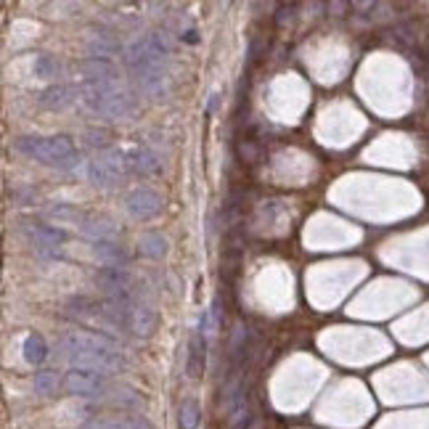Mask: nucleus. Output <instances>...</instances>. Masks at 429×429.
I'll use <instances>...</instances> for the list:
<instances>
[{
	"instance_id": "1",
	"label": "nucleus",
	"mask_w": 429,
	"mask_h": 429,
	"mask_svg": "<svg viewBox=\"0 0 429 429\" xmlns=\"http://www.w3.org/2000/svg\"><path fill=\"white\" fill-rule=\"evenodd\" d=\"M125 64L132 83L146 95H162L167 88L170 67V40L162 32H146L135 37L125 50Z\"/></svg>"
},
{
	"instance_id": "2",
	"label": "nucleus",
	"mask_w": 429,
	"mask_h": 429,
	"mask_svg": "<svg viewBox=\"0 0 429 429\" xmlns=\"http://www.w3.org/2000/svg\"><path fill=\"white\" fill-rule=\"evenodd\" d=\"M59 350L72 363V369H90L107 376L125 371V355L117 342L107 334L72 329L61 334Z\"/></svg>"
},
{
	"instance_id": "3",
	"label": "nucleus",
	"mask_w": 429,
	"mask_h": 429,
	"mask_svg": "<svg viewBox=\"0 0 429 429\" xmlns=\"http://www.w3.org/2000/svg\"><path fill=\"white\" fill-rule=\"evenodd\" d=\"M77 95L93 114L104 119H128L135 114V98L122 88L119 80H80Z\"/></svg>"
},
{
	"instance_id": "4",
	"label": "nucleus",
	"mask_w": 429,
	"mask_h": 429,
	"mask_svg": "<svg viewBox=\"0 0 429 429\" xmlns=\"http://www.w3.org/2000/svg\"><path fill=\"white\" fill-rule=\"evenodd\" d=\"M13 149L19 154L35 159L40 165L53 167V170H61V172H69L80 165V156H77V149L72 138L67 135H50V138H43V135H24L13 143Z\"/></svg>"
},
{
	"instance_id": "5",
	"label": "nucleus",
	"mask_w": 429,
	"mask_h": 429,
	"mask_svg": "<svg viewBox=\"0 0 429 429\" xmlns=\"http://www.w3.org/2000/svg\"><path fill=\"white\" fill-rule=\"evenodd\" d=\"M128 172H130L128 154L119 149H107L95 156L93 162H88V180L95 189H114Z\"/></svg>"
},
{
	"instance_id": "6",
	"label": "nucleus",
	"mask_w": 429,
	"mask_h": 429,
	"mask_svg": "<svg viewBox=\"0 0 429 429\" xmlns=\"http://www.w3.org/2000/svg\"><path fill=\"white\" fill-rule=\"evenodd\" d=\"M111 387L107 374H98V371L90 369H69L64 374V390L74 397H93V400H101L107 390Z\"/></svg>"
},
{
	"instance_id": "7",
	"label": "nucleus",
	"mask_w": 429,
	"mask_h": 429,
	"mask_svg": "<svg viewBox=\"0 0 429 429\" xmlns=\"http://www.w3.org/2000/svg\"><path fill=\"white\" fill-rule=\"evenodd\" d=\"M119 302L125 305V332H130L132 336H141V339H149L159 326L156 310L149 302H143L141 297L119 299Z\"/></svg>"
},
{
	"instance_id": "8",
	"label": "nucleus",
	"mask_w": 429,
	"mask_h": 429,
	"mask_svg": "<svg viewBox=\"0 0 429 429\" xmlns=\"http://www.w3.org/2000/svg\"><path fill=\"white\" fill-rule=\"evenodd\" d=\"M95 286L107 292V299H130L138 297L135 286H132V275L125 268H101L95 273Z\"/></svg>"
},
{
	"instance_id": "9",
	"label": "nucleus",
	"mask_w": 429,
	"mask_h": 429,
	"mask_svg": "<svg viewBox=\"0 0 429 429\" xmlns=\"http://www.w3.org/2000/svg\"><path fill=\"white\" fill-rule=\"evenodd\" d=\"M162 210H165V202H162V196L151 189H135V191H130L128 199H125V212L130 214L132 220H138V223L154 220Z\"/></svg>"
},
{
	"instance_id": "10",
	"label": "nucleus",
	"mask_w": 429,
	"mask_h": 429,
	"mask_svg": "<svg viewBox=\"0 0 429 429\" xmlns=\"http://www.w3.org/2000/svg\"><path fill=\"white\" fill-rule=\"evenodd\" d=\"M27 231V238L32 241L40 254H48V257H56L67 241V233L61 231L59 226H46V223H27L24 226Z\"/></svg>"
},
{
	"instance_id": "11",
	"label": "nucleus",
	"mask_w": 429,
	"mask_h": 429,
	"mask_svg": "<svg viewBox=\"0 0 429 429\" xmlns=\"http://www.w3.org/2000/svg\"><path fill=\"white\" fill-rule=\"evenodd\" d=\"M80 236L88 238V241H93V244H101V241H117L119 228L114 226V220H109V217L88 214L83 228H80Z\"/></svg>"
},
{
	"instance_id": "12",
	"label": "nucleus",
	"mask_w": 429,
	"mask_h": 429,
	"mask_svg": "<svg viewBox=\"0 0 429 429\" xmlns=\"http://www.w3.org/2000/svg\"><path fill=\"white\" fill-rule=\"evenodd\" d=\"M204 329L191 334L189 342V360H186V374L191 379H199L204 374V366H207V339H204Z\"/></svg>"
},
{
	"instance_id": "13",
	"label": "nucleus",
	"mask_w": 429,
	"mask_h": 429,
	"mask_svg": "<svg viewBox=\"0 0 429 429\" xmlns=\"http://www.w3.org/2000/svg\"><path fill=\"white\" fill-rule=\"evenodd\" d=\"M128 167L135 175H154V172H159L162 162H159L156 151H151L149 146H135L128 151Z\"/></svg>"
},
{
	"instance_id": "14",
	"label": "nucleus",
	"mask_w": 429,
	"mask_h": 429,
	"mask_svg": "<svg viewBox=\"0 0 429 429\" xmlns=\"http://www.w3.org/2000/svg\"><path fill=\"white\" fill-rule=\"evenodd\" d=\"M72 101H74V90H72L69 85H48L46 90L40 93V98H37V104L43 109H48V111H61V109L72 107Z\"/></svg>"
},
{
	"instance_id": "15",
	"label": "nucleus",
	"mask_w": 429,
	"mask_h": 429,
	"mask_svg": "<svg viewBox=\"0 0 429 429\" xmlns=\"http://www.w3.org/2000/svg\"><path fill=\"white\" fill-rule=\"evenodd\" d=\"M93 254H95V260L101 262V265H107V268H125L128 260H130L128 250H125L119 241H101V244H93Z\"/></svg>"
},
{
	"instance_id": "16",
	"label": "nucleus",
	"mask_w": 429,
	"mask_h": 429,
	"mask_svg": "<svg viewBox=\"0 0 429 429\" xmlns=\"http://www.w3.org/2000/svg\"><path fill=\"white\" fill-rule=\"evenodd\" d=\"M101 403L128 411V408H138V405L143 403V397L138 390H132V387H128V384H111V387L107 390V395L101 397Z\"/></svg>"
},
{
	"instance_id": "17",
	"label": "nucleus",
	"mask_w": 429,
	"mask_h": 429,
	"mask_svg": "<svg viewBox=\"0 0 429 429\" xmlns=\"http://www.w3.org/2000/svg\"><path fill=\"white\" fill-rule=\"evenodd\" d=\"M85 46H88V53L93 59H109V56L119 53V43L114 40V35H109L104 29H90Z\"/></svg>"
},
{
	"instance_id": "18",
	"label": "nucleus",
	"mask_w": 429,
	"mask_h": 429,
	"mask_svg": "<svg viewBox=\"0 0 429 429\" xmlns=\"http://www.w3.org/2000/svg\"><path fill=\"white\" fill-rule=\"evenodd\" d=\"M80 74H83V80H90V83H101V80H119L117 77V69H114V64L109 59H93V56H88L85 61H80Z\"/></svg>"
},
{
	"instance_id": "19",
	"label": "nucleus",
	"mask_w": 429,
	"mask_h": 429,
	"mask_svg": "<svg viewBox=\"0 0 429 429\" xmlns=\"http://www.w3.org/2000/svg\"><path fill=\"white\" fill-rule=\"evenodd\" d=\"M138 252L149 260H165L167 252H170V241L159 231H146L138 238Z\"/></svg>"
},
{
	"instance_id": "20",
	"label": "nucleus",
	"mask_w": 429,
	"mask_h": 429,
	"mask_svg": "<svg viewBox=\"0 0 429 429\" xmlns=\"http://www.w3.org/2000/svg\"><path fill=\"white\" fill-rule=\"evenodd\" d=\"M22 353H24V360L29 363V366H40V363H46L48 358V342L43 339V334H27L22 342Z\"/></svg>"
},
{
	"instance_id": "21",
	"label": "nucleus",
	"mask_w": 429,
	"mask_h": 429,
	"mask_svg": "<svg viewBox=\"0 0 429 429\" xmlns=\"http://www.w3.org/2000/svg\"><path fill=\"white\" fill-rule=\"evenodd\" d=\"M46 214L56 220V226H77V228H83L85 217H88L85 212L74 210V207H69V204H56V207H48Z\"/></svg>"
},
{
	"instance_id": "22",
	"label": "nucleus",
	"mask_w": 429,
	"mask_h": 429,
	"mask_svg": "<svg viewBox=\"0 0 429 429\" xmlns=\"http://www.w3.org/2000/svg\"><path fill=\"white\" fill-rule=\"evenodd\" d=\"M59 387H61V379L56 371H37L35 379H32V390H35V395H40V397L56 395Z\"/></svg>"
},
{
	"instance_id": "23",
	"label": "nucleus",
	"mask_w": 429,
	"mask_h": 429,
	"mask_svg": "<svg viewBox=\"0 0 429 429\" xmlns=\"http://www.w3.org/2000/svg\"><path fill=\"white\" fill-rule=\"evenodd\" d=\"M199 416H202L199 403H196L193 397H183V400H180V408H178L180 429H196L199 427Z\"/></svg>"
},
{
	"instance_id": "24",
	"label": "nucleus",
	"mask_w": 429,
	"mask_h": 429,
	"mask_svg": "<svg viewBox=\"0 0 429 429\" xmlns=\"http://www.w3.org/2000/svg\"><path fill=\"white\" fill-rule=\"evenodd\" d=\"M32 72L35 77H43V80H50V77H59L61 64L53 56H35V64H32Z\"/></svg>"
},
{
	"instance_id": "25",
	"label": "nucleus",
	"mask_w": 429,
	"mask_h": 429,
	"mask_svg": "<svg viewBox=\"0 0 429 429\" xmlns=\"http://www.w3.org/2000/svg\"><path fill=\"white\" fill-rule=\"evenodd\" d=\"M85 138H88V146H93V149H101V151H107V149H111L109 146V132L107 130H98V128H90V130L85 132Z\"/></svg>"
},
{
	"instance_id": "26",
	"label": "nucleus",
	"mask_w": 429,
	"mask_h": 429,
	"mask_svg": "<svg viewBox=\"0 0 429 429\" xmlns=\"http://www.w3.org/2000/svg\"><path fill=\"white\" fill-rule=\"evenodd\" d=\"M119 429H154L146 416H119Z\"/></svg>"
}]
</instances>
